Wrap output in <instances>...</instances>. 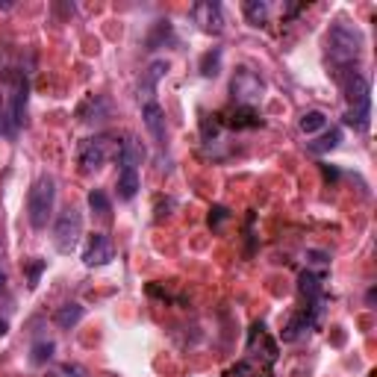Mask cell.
<instances>
[{
  "label": "cell",
  "mask_w": 377,
  "mask_h": 377,
  "mask_svg": "<svg viewBox=\"0 0 377 377\" xmlns=\"http://www.w3.org/2000/svg\"><path fill=\"white\" fill-rule=\"evenodd\" d=\"M297 127H301V133L312 136V133H322L327 127V115L322 109H310L301 115V121H297Z\"/></svg>",
  "instance_id": "20"
},
{
  "label": "cell",
  "mask_w": 377,
  "mask_h": 377,
  "mask_svg": "<svg viewBox=\"0 0 377 377\" xmlns=\"http://www.w3.org/2000/svg\"><path fill=\"white\" fill-rule=\"evenodd\" d=\"M45 268H48V263H45V260H38V256L27 263V286H30V289L38 286V280H42V271H45Z\"/></svg>",
  "instance_id": "27"
},
{
  "label": "cell",
  "mask_w": 377,
  "mask_h": 377,
  "mask_svg": "<svg viewBox=\"0 0 377 377\" xmlns=\"http://www.w3.org/2000/svg\"><path fill=\"white\" fill-rule=\"evenodd\" d=\"M48 377H83V368H80V366H74V363H62V366L50 368Z\"/></svg>",
  "instance_id": "29"
},
{
  "label": "cell",
  "mask_w": 377,
  "mask_h": 377,
  "mask_svg": "<svg viewBox=\"0 0 377 377\" xmlns=\"http://www.w3.org/2000/svg\"><path fill=\"white\" fill-rule=\"evenodd\" d=\"M112 142H115L112 136H92V138H86V142H80V153H77L80 156V168L86 174L101 171L109 160V153H112Z\"/></svg>",
  "instance_id": "7"
},
{
  "label": "cell",
  "mask_w": 377,
  "mask_h": 377,
  "mask_svg": "<svg viewBox=\"0 0 377 377\" xmlns=\"http://www.w3.org/2000/svg\"><path fill=\"white\" fill-rule=\"evenodd\" d=\"M324 280H327V271H312V268H304L301 277H297V292L304 295V301L310 307L324 304Z\"/></svg>",
  "instance_id": "11"
},
{
  "label": "cell",
  "mask_w": 377,
  "mask_h": 377,
  "mask_svg": "<svg viewBox=\"0 0 377 377\" xmlns=\"http://www.w3.org/2000/svg\"><path fill=\"white\" fill-rule=\"evenodd\" d=\"M227 218H230V209L227 207H212L209 209V227H222Z\"/></svg>",
  "instance_id": "30"
},
{
  "label": "cell",
  "mask_w": 377,
  "mask_h": 377,
  "mask_svg": "<svg viewBox=\"0 0 377 377\" xmlns=\"http://www.w3.org/2000/svg\"><path fill=\"white\" fill-rule=\"evenodd\" d=\"M53 322L62 327V330H71L83 322V307L80 304H65V307H59L56 315H53Z\"/></svg>",
  "instance_id": "19"
},
{
  "label": "cell",
  "mask_w": 377,
  "mask_h": 377,
  "mask_svg": "<svg viewBox=\"0 0 377 377\" xmlns=\"http://www.w3.org/2000/svg\"><path fill=\"white\" fill-rule=\"evenodd\" d=\"M218 121L233 127V130H253V127H263V118L256 109H245V106H236L230 112H222L218 115Z\"/></svg>",
  "instance_id": "14"
},
{
  "label": "cell",
  "mask_w": 377,
  "mask_h": 377,
  "mask_svg": "<svg viewBox=\"0 0 377 377\" xmlns=\"http://www.w3.org/2000/svg\"><path fill=\"white\" fill-rule=\"evenodd\" d=\"M53 351H56V345L48 342V339L35 342V345L30 348V363H33V366H45V363L50 360V356H53Z\"/></svg>",
  "instance_id": "25"
},
{
  "label": "cell",
  "mask_w": 377,
  "mask_h": 377,
  "mask_svg": "<svg viewBox=\"0 0 377 377\" xmlns=\"http://www.w3.org/2000/svg\"><path fill=\"white\" fill-rule=\"evenodd\" d=\"M342 142V130L339 127H333V130H324L319 138H312V142L307 145L310 153H330L333 148H339Z\"/></svg>",
  "instance_id": "18"
},
{
  "label": "cell",
  "mask_w": 377,
  "mask_h": 377,
  "mask_svg": "<svg viewBox=\"0 0 377 377\" xmlns=\"http://www.w3.org/2000/svg\"><path fill=\"white\" fill-rule=\"evenodd\" d=\"M142 118H145V127H148V133L153 136V142L156 145H165V112H163V106L160 104H148V106H142Z\"/></svg>",
  "instance_id": "15"
},
{
  "label": "cell",
  "mask_w": 377,
  "mask_h": 377,
  "mask_svg": "<svg viewBox=\"0 0 377 377\" xmlns=\"http://www.w3.org/2000/svg\"><path fill=\"white\" fill-rule=\"evenodd\" d=\"M363 56V33L348 21H336L327 33V59L339 71H351Z\"/></svg>",
  "instance_id": "2"
},
{
  "label": "cell",
  "mask_w": 377,
  "mask_h": 377,
  "mask_svg": "<svg viewBox=\"0 0 377 377\" xmlns=\"http://www.w3.org/2000/svg\"><path fill=\"white\" fill-rule=\"evenodd\" d=\"M4 286H6V271L0 268V289H4Z\"/></svg>",
  "instance_id": "33"
},
{
  "label": "cell",
  "mask_w": 377,
  "mask_h": 377,
  "mask_svg": "<svg viewBox=\"0 0 377 377\" xmlns=\"http://www.w3.org/2000/svg\"><path fill=\"white\" fill-rule=\"evenodd\" d=\"M174 35V30H171V21H156V27L148 33V50H156L160 48V42H165V38H171Z\"/></svg>",
  "instance_id": "24"
},
{
  "label": "cell",
  "mask_w": 377,
  "mask_h": 377,
  "mask_svg": "<svg viewBox=\"0 0 377 377\" xmlns=\"http://www.w3.org/2000/svg\"><path fill=\"white\" fill-rule=\"evenodd\" d=\"M168 74V59H153V62L142 71V80H138V104L148 106V104H156V86L160 80Z\"/></svg>",
  "instance_id": "10"
},
{
  "label": "cell",
  "mask_w": 377,
  "mask_h": 377,
  "mask_svg": "<svg viewBox=\"0 0 377 377\" xmlns=\"http://www.w3.org/2000/svg\"><path fill=\"white\" fill-rule=\"evenodd\" d=\"M245 18L253 27H263L266 18H268V4H266V0H248V4H245Z\"/></svg>",
  "instance_id": "22"
},
{
  "label": "cell",
  "mask_w": 377,
  "mask_h": 377,
  "mask_svg": "<svg viewBox=\"0 0 377 377\" xmlns=\"http://www.w3.org/2000/svg\"><path fill=\"white\" fill-rule=\"evenodd\" d=\"M89 207H92L94 215H109V209H112V204H109V197H106L104 189H92L89 192Z\"/></svg>",
  "instance_id": "26"
},
{
  "label": "cell",
  "mask_w": 377,
  "mask_h": 377,
  "mask_svg": "<svg viewBox=\"0 0 377 377\" xmlns=\"http://www.w3.org/2000/svg\"><path fill=\"white\" fill-rule=\"evenodd\" d=\"M27 101H30V80H27V74H18L15 83H12V92H9V106L4 115H0V130H4L9 138H15L24 124Z\"/></svg>",
  "instance_id": "4"
},
{
  "label": "cell",
  "mask_w": 377,
  "mask_h": 377,
  "mask_svg": "<svg viewBox=\"0 0 377 377\" xmlns=\"http://www.w3.org/2000/svg\"><path fill=\"white\" fill-rule=\"evenodd\" d=\"M115 156H118V163H121V168H136L145 160V151L133 136H124V142L115 145Z\"/></svg>",
  "instance_id": "16"
},
{
  "label": "cell",
  "mask_w": 377,
  "mask_h": 377,
  "mask_svg": "<svg viewBox=\"0 0 377 377\" xmlns=\"http://www.w3.org/2000/svg\"><path fill=\"white\" fill-rule=\"evenodd\" d=\"M230 94H233L236 106L253 109L256 104L263 101V94H266V80L256 71H251V68H236L233 80H230Z\"/></svg>",
  "instance_id": "5"
},
{
  "label": "cell",
  "mask_w": 377,
  "mask_h": 377,
  "mask_svg": "<svg viewBox=\"0 0 377 377\" xmlns=\"http://www.w3.org/2000/svg\"><path fill=\"white\" fill-rule=\"evenodd\" d=\"M53 204H56V183L50 174H42L30 186V195H27V218H30L33 230L48 227L50 215H53Z\"/></svg>",
  "instance_id": "3"
},
{
  "label": "cell",
  "mask_w": 377,
  "mask_h": 377,
  "mask_svg": "<svg viewBox=\"0 0 377 377\" xmlns=\"http://www.w3.org/2000/svg\"><path fill=\"white\" fill-rule=\"evenodd\" d=\"M324 177H330V180H336V177H339V171H336V168H327V165H324Z\"/></svg>",
  "instance_id": "31"
},
{
  "label": "cell",
  "mask_w": 377,
  "mask_h": 377,
  "mask_svg": "<svg viewBox=\"0 0 377 377\" xmlns=\"http://www.w3.org/2000/svg\"><path fill=\"white\" fill-rule=\"evenodd\" d=\"M218 71H222V48H212L201 56V74L204 77H218Z\"/></svg>",
  "instance_id": "23"
},
{
  "label": "cell",
  "mask_w": 377,
  "mask_h": 377,
  "mask_svg": "<svg viewBox=\"0 0 377 377\" xmlns=\"http://www.w3.org/2000/svg\"><path fill=\"white\" fill-rule=\"evenodd\" d=\"M368 118H371V104H366V106H354V109L345 112V124L363 133V130H368Z\"/></svg>",
  "instance_id": "21"
},
{
  "label": "cell",
  "mask_w": 377,
  "mask_h": 377,
  "mask_svg": "<svg viewBox=\"0 0 377 377\" xmlns=\"http://www.w3.org/2000/svg\"><path fill=\"white\" fill-rule=\"evenodd\" d=\"M6 330H9V324H6L4 319H0V336H6Z\"/></svg>",
  "instance_id": "32"
},
{
  "label": "cell",
  "mask_w": 377,
  "mask_h": 377,
  "mask_svg": "<svg viewBox=\"0 0 377 377\" xmlns=\"http://www.w3.org/2000/svg\"><path fill=\"white\" fill-rule=\"evenodd\" d=\"M307 268H312V271H327V268H330L327 253H322V251H310V253H307Z\"/></svg>",
  "instance_id": "28"
},
{
  "label": "cell",
  "mask_w": 377,
  "mask_h": 377,
  "mask_svg": "<svg viewBox=\"0 0 377 377\" xmlns=\"http://www.w3.org/2000/svg\"><path fill=\"white\" fill-rule=\"evenodd\" d=\"M336 80H339L342 94H345V101L351 104V109L371 104V86H368V80L360 71H354V68L351 71H339V74H336Z\"/></svg>",
  "instance_id": "8"
},
{
  "label": "cell",
  "mask_w": 377,
  "mask_h": 377,
  "mask_svg": "<svg viewBox=\"0 0 377 377\" xmlns=\"http://www.w3.org/2000/svg\"><path fill=\"white\" fill-rule=\"evenodd\" d=\"M192 21L201 27L204 33L209 35H218L224 30V12H222V4L215 0H201V4L192 6Z\"/></svg>",
  "instance_id": "9"
},
{
  "label": "cell",
  "mask_w": 377,
  "mask_h": 377,
  "mask_svg": "<svg viewBox=\"0 0 377 377\" xmlns=\"http://www.w3.org/2000/svg\"><path fill=\"white\" fill-rule=\"evenodd\" d=\"M277 363V342L271 339V333L263 322H256L248 330V342H245V356L233 366V374L239 377H271Z\"/></svg>",
  "instance_id": "1"
},
{
  "label": "cell",
  "mask_w": 377,
  "mask_h": 377,
  "mask_svg": "<svg viewBox=\"0 0 377 377\" xmlns=\"http://www.w3.org/2000/svg\"><path fill=\"white\" fill-rule=\"evenodd\" d=\"M112 115V104L101 94H89L86 101L77 106V118H80L83 124H101Z\"/></svg>",
  "instance_id": "13"
},
{
  "label": "cell",
  "mask_w": 377,
  "mask_h": 377,
  "mask_svg": "<svg viewBox=\"0 0 377 377\" xmlns=\"http://www.w3.org/2000/svg\"><path fill=\"white\" fill-rule=\"evenodd\" d=\"M368 377H377V374H368Z\"/></svg>",
  "instance_id": "34"
},
{
  "label": "cell",
  "mask_w": 377,
  "mask_h": 377,
  "mask_svg": "<svg viewBox=\"0 0 377 377\" xmlns=\"http://www.w3.org/2000/svg\"><path fill=\"white\" fill-rule=\"evenodd\" d=\"M112 256H115V251H112V242H109L106 233L89 236V242H86V248H83V263H86L89 268H97V266L112 263Z\"/></svg>",
  "instance_id": "12"
},
{
  "label": "cell",
  "mask_w": 377,
  "mask_h": 377,
  "mask_svg": "<svg viewBox=\"0 0 377 377\" xmlns=\"http://www.w3.org/2000/svg\"><path fill=\"white\" fill-rule=\"evenodd\" d=\"M118 197L121 201H133L136 192H138V171L136 168H121L118 171Z\"/></svg>",
  "instance_id": "17"
},
{
  "label": "cell",
  "mask_w": 377,
  "mask_h": 377,
  "mask_svg": "<svg viewBox=\"0 0 377 377\" xmlns=\"http://www.w3.org/2000/svg\"><path fill=\"white\" fill-rule=\"evenodd\" d=\"M80 236H83V215H80V209L68 207L53 224V245L59 253H71L77 248V242H80Z\"/></svg>",
  "instance_id": "6"
}]
</instances>
